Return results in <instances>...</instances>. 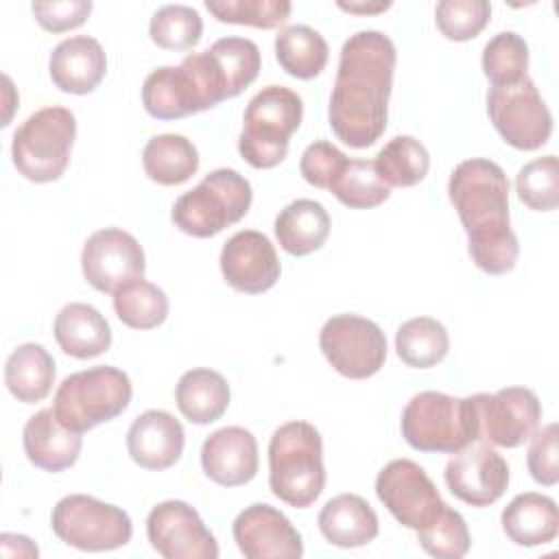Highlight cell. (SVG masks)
<instances>
[{
    "instance_id": "7dc6e473",
    "label": "cell",
    "mask_w": 559,
    "mask_h": 559,
    "mask_svg": "<svg viewBox=\"0 0 559 559\" xmlns=\"http://www.w3.org/2000/svg\"><path fill=\"white\" fill-rule=\"evenodd\" d=\"M391 2H376V4H360V2H338V9L349 11V13H380L386 11Z\"/></svg>"
},
{
    "instance_id": "7c38bea8",
    "label": "cell",
    "mask_w": 559,
    "mask_h": 559,
    "mask_svg": "<svg viewBox=\"0 0 559 559\" xmlns=\"http://www.w3.org/2000/svg\"><path fill=\"white\" fill-rule=\"evenodd\" d=\"M325 360L349 380L378 373L386 360V336L378 323L360 314H334L319 332Z\"/></svg>"
},
{
    "instance_id": "52a82bcc",
    "label": "cell",
    "mask_w": 559,
    "mask_h": 559,
    "mask_svg": "<svg viewBox=\"0 0 559 559\" xmlns=\"http://www.w3.org/2000/svg\"><path fill=\"white\" fill-rule=\"evenodd\" d=\"M133 395L129 376L111 365L70 373L59 384L52 411L72 432H87L127 411Z\"/></svg>"
},
{
    "instance_id": "74e56055",
    "label": "cell",
    "mask_w": 559,
    "mask_h": 559,
    "mask_svg": "<svg viewBox=\"0 0 559 559\" xmlns=\"http://www.w3.org/2000/svg\"><path fill=\"white\" fill-rule=\"evenodd\" d=\"M148 35L164 50H188L203 35V20L188 4H166L153 13Z\"/></svg>"
},
{
    "instance_id": "3957f363",
    "label": "cell",
    "mask_w": 559,
    "mask_h": 559,
    "mask_svg": "<svg viewBox=\"0 0 559 559\" xmlns=\"http://www.w3.org/2000/svg\"><path fill=\"white\" fill-rule=\"evenodd\" d=\"M227 85L210 50L190 52L179 66L153 70L142 85V105L157 120H177L216 107Z\"/></svg>"
},
{
    "instance_id": "9a60e30c",
    "label": "cell",
    "mask_w": 559,
    "mask_h": 559,
    "mask_svg": "<svg viewBox=\"0 0 559 559\" xmlns=\"http://www.w3.org/2000/svg\"><path fill=\"white\" fill-rule=\"evenodd\" d=\"M81 269L92 288L114 295L127 282L144 277L146 258L135 236L118 227H105L85 240Z\"/></svg>"
},
{
    "instance_id": "d6986e66",
    "label": "cell",
    "mask_w": 559,
    "mask_h": 559,
    "mask_svg": "<svg viewBox=\"0 0 559 559\" xmlns=\"http://www.w3.org/2000/svg\"><path fill=\"white\" fill-rule=\"evenodd\" d=\"M234 539L247 559H299L304 542L290 520L275 507L255 502L234 520Z\"/></svg>"
},
{
    "instance_id": "f1b7e54d",
    "label": "cell",
    "mask_w": 559,
    "mask_h": 559,
    "mask_svg": "<svg viewBox=\"0 0 559 559\" xmlns=\"http://www.w3.org/2000/svg\"><path fill=\"white\" fill-rule=\"evenodd\" d=\"M55 373L52 356L39 343H24L7 358L4 384L17 402L35 404L50 393Z\"/></svg>"
},
{
    "instance_id": "4fadbf2b",
    "label": "cell",
    "mask_w": 559,
    "mask_h": 559,
    "mask_svg": "<svg viewBox=\"0 0 559 559\" xmlns=\"http://www.w3.org/2000/svg\"><path fill=\"white\" fill-rule=\"evenodd\" d=\"M376 493L389 513L415 533L428 528L445 509L426 469L411 459L386 463L376 478Z\"/></svg>"
},
{
    "instance_id": "d590c367",
    "label": "cell",
    "mask_w": 559,
    "mask_h": 559,
    "mask_svg": "<svg viewBox=\"0 0 559 559\" xmlns=\"http://www.w3.org/2000/svg\"><path fill=\"white\" fill-rule=\"evenodd\" d=\"M218 63L225 85H227V98L238 96L242 90H247L260 74L262 57L255 41L247 37H223L216 39L207 48Z\"/></svg>"
},
{
    "instance_id": "ffe728a7",
    "label": "cell",
    "mask_w": 559,
    "mask_h": 559,
    "mask_svg": "<svg viewBox=\"0 0 559 559\" xmlns=\"http://www.w3.org/2000/svg\"><path fill=\"white\" fill-rule=\"evenodd\" d=\"M201 467L221 487H240L258 474L255 437L240 426L214 430L201 445Z\"/></svg>"
},
{
    "instance_id": "ac0fdd59",
    "label": "cell",
    "mask_w": 559,
    "mask_h": 559,
    "mask_svg": "<svg viewBox=\"0 0 559 559\" xmlns=\"http://www.w3.org/2000/svg\"><path fill=\"white\" fill-rule=\"evenodd\" d=\"M221 273L234 290L260 295L275 286L282 266L273 242L264 234L242 229L223 245Z\"/></svg>"
},
{
    "instance_id": "8fae6325",
    "label": "cell",
    "mask_w": 559,
    "mask_h": 559,
    "mask_svg": "<svg viewBox=\"0 0 559 559\" xmlns=\"http://www.w3.org/2000/svg\"><path fill=\"white\" fill-rule=\"evenodd\" d=\"M487 114L500 138L518 151H535L550 140L552 114L528 74L509 85H491Z\"/></svg>"
},
{
    "instance_id": "277c9868",
    "label": "cell",
    "mask_w": 559,
    "mask_h": 559,
    "mask_svg": "<svg viewBox=\"0 0 559 559\" xmlns=\"http://www.w3.org/2000/svg\"><path fill=\"white\" fill-rule=\"evenodd\" d=\"M269 487L282 502L306 509L325 487L323 441L308 421L280 426L269 441Z\"/></svg>"
},
{
    "instance_id": "5b68a950",
    "label": "cell",
    "mask_w": 559,
    "mask_h": 559,
    "mask_svg": "<svg viewBox=\"0 0 559 559\" xmlns=\"http://www.w3.org/2000/svg\"><path fill=\"white\" fill-rule=\"evenodd\" d=\"M402 437L413 450L454 454L478 441L474 395L454 397L441 391H421L402 411Z\"/></svg>"
},
{
    "instance_id": "83f0119b",
    "label": "cell",
    "mask_w": 559,
    "mask_h": 559,
    "mask_svg": "<svg viewBox=\"0 0 559 559\" xmlns=\"http://www.w3.org/2000/svg\"><path fill=\"white\" fill-rule=\"evenodd\" d=\"M175 402L179 413L197 426L212 424L223 417L229 406L227 380L207 367L186 371L175 389Z\"/></svg>"
},
{
    "instance_id": "ab89813d",
    "label": "cell",
    "mask_w": 559,
    "mask_h": 559,
    "mask_svg": "<svg viewBox=\"0 0 559 559\" xmlns=\"http://www.w3.org/2000/svg\"><path fill=\"white\" fill-rule=\"evenodd\" d=\"M518 199L535 212H552L559 203V164L555 155L524 164L515 177Z\"/></svg>"
},
{
    "instance_id": "6da1fadb",
    "label": "cell",
    "mask_w": 559,
    "mask_h": 559,
    "mask_svg": "<svg viewBox=\"0 0 559 559\" xmlns=\"http://www.w3.org/2000/svg\"><path fill=\"white\" fill-rule=\"evenodd\" d=\"M397 50L380 31H358L341 48L328 120L334 135L352 146L367 148L386 129Z\"/></svg>"
},
{
    "instance_id": "603a6c76",
    "label": "cell",
    "mask_w": 559,
    "mask_h": 559,
    "mask_svg": "<svg viewBox=\"0 0 559 559\" xmlns=\"http://www.w3.org/2000/svg\"><path fill=\"white\" fill-rule=\"evenodd\" d=\"M22 445L35 467L57 474L76 463L81 435L66 428L52 408H41L24 424Z\"/></svg>"
},
{
    "instance_id": "8d00e7d4",
    "label": "cell",
    "mask_w": 559,
    "mask_h": 559,
    "mask_svg": "<svg viewBox=\"0 0 559 559\" xmlns=\"http://www.w3.org/2000/svg\"><path fill=\"white\" fill-rule=\"evenodd\" d=\"M483 74L491 85H509L526 76L528 46L524 37L513 31L493 35L483 48Z\"/></svg>"
},
{
    "instance_id": "e575fe53",
    "label": "cell",
    "mask_w": 559,
    "mask_h": 559,
    "mask_svg": "<svg viewBox=\"0 0 559 559\" xmlns=\"http://www.w3.org/2000/svg\"><path fill=\"white\" fill-rule=\"evenodd\" d=\"M328 190L352 210H369L391 197V188L380 179L373 162L367 159H347Z\"/></svg>"
},
{
    "instance_id": "ee69618b",
    "label": "cell",
    "mask_w": 559,
    "mask_h": 559,
    "mask_svg": "<svg viewBox=\"0 0 559 559\" xmlns=\"http://www.w3.org/2000/svg\"><path fill=\"white\" fill-rule=\"evenodd\" d=\"M345 162H347V155L343 151H338L332 142L317 140V142L308 144L306 151L301 153L299 173L310 186L328 190L330 183L334 181V177L345 166Z\"/></svg>"
},
{
    "instance_id": "30bf717a",
    "label": "cell",
    "mask_w": 559,
    "mask_h": 559,
    "mask_svg": "<svg viewBox=\"0 0 559 559\" xmlns=\"http://www.w3.org/2000/svg\"><path fill=\"white\" fill-rule=\"evenodd\" d=\"M50 526L63 544L87 552L120 548L133 535V524L124 509L85 493L61 498L52 509Z\"/></svg>"
},
{
    "instance_id": "836d02e7",
    "label": "cell",
    "mask_w": 559,
    "mask_h": 559,
    "mask_svg": "<svg viewBox=\"0 0 559 559\" xmlns=\"http://www.w3.org/2000/svg\"><path fill=\"white\" fill-rule=\"evenodd\" d=\"M116 317L133 330H153L168 317V297L144 277L131 280L114 293Z\"/></svg>"
},
{
    "instance_id": "b9f144b4",
    "label": "cell",
    "mask_w": 559,
    "mask_h": 559,
    "mask_svg": "<svg viewBox=\"0 0 559 559\" xmlns=\"http://www.w3.org/2000/svg\"><path fill=\"white\" fill-rule=\"evenodd\" d=\"M417 542L430 557L437 559H461L472 546L465 518L448 504L428 528L417 531Z\"/></svg>"
},
{
    "instance_id": "1f68e13d",
    "label": "cell",
    "mask_w": 559,
    "mask_h": 559,
    "mask_svg": "<svg viewBox=\"0 0 559 559\" xmlns=\"http://www.w3.org/2000/svg\"><path fill=\"white\" fill-rule=\"evenodd\" d=\"M450 349L448 330L432 317H415L404 321L395 332V352L404 365L415 369L435 367Z\"/></svg>"
},
{
    "instance_id": "d6a6232c",
    "label": "cell",
    "mask_w": 559,
    "mask_h": 559,
    "mask_svg": "<svg viewBox=\"0 0 559 559\" xmlns=\"http://www.w3.org/2000/svg\"><path fill=\"white\" fill-rule=\"evenodd\" d=\"M373 166L389 188H411L424 181L428 175L430 155L413 135H395L380 148Z\"/></svg>"
},
{
    "instance_id": "2e32d148",
    "label": "cell",
    "mask_w": 559,
    "mask_h": 559,
    "mask_svg": "<svg viewBox=\"0 0 559 559\" xmlns=\"http://www.w3.org/2000/svg\"><path fill=\"white\" fill-rule=\"evenodd\" d=\"M445 485L454 498L469 507H489L509 487V465L491 443L472 441L445 463Z\"/></svg>"
},
{
    "instance_id": "d4e9b609",
    "label": "cell",
    "mask_w": 559,
    "mask_h": 559,
    "mask_svg": "<svg viewBox=\"0 0 559 559\" xmlns=\"http://www.w3.org/2000/svg\"><path fill=\"white\" fill-rule=\"evenodd\" d=\"M321 535L338 548H360L378 537L380 524L371 504L356 493H341L319 511Z\"/></svg>"
},
{
    "instance_id": "e0dca14e",
    "label": "cell",
    "mask_w": 559,
    "mask_h": 559,
    "mask_svg": "<svg viewBox=\"0 0 559 559\" xmlns=\"http://www.w3.org/2000/svg\"><path fill=\"white\" fill-rule=\"evenodd\" d=\"M146 537L166 559H216L218 544L194 507L183 500H164L146 518Z\"/></svg>"
},
{
    "instance_id": "5bb4252c",
    "label": "cell",
    "mask_w": 559,
    "mask_h": 559,
    "mask_svg": "<svg viewBox=\"0 0 559 559\" xmlns=\"http://www.w3.org/2000/svg\"><path fill=\"white\" fill-rule=\"evenodd\" d=\"M478 441L518 448L531 439L542 419V402L526 386H504L496 393L474 395Z\"/></svg>"
},
{
    "instance_id": "4dcf8cb0",
    "label": "cell",
    "mask_w": 559,
    "mask_h": 559,
    "mask_svg": "<svg viewBox=\"0 0 559 559\" xmlns=\"http://www.w3.org/2000/svg\"><path fill=\"white\" fill-rule=\"evenodd\" d=\"M330 48L323 35L306 24L286 26L275 35V59L295 79L310 81L328 66Z\"/></svg>"
},
{
    "instance_id": "7402d4cb",
    "label": "cell",
    "mask_w": 559,
    "mask_h": 559,
    "mask_svg": "<svg viewBox=\"0 0 559 559\" xmlns=\"http://www.w3.org/2000/svg\"><path fill=\"white\" fill-rule=\"evenodd\" d=\"M52 83L66 94L94 92L107 72V55L98 39L76 35L55 46L48 61Z\"/></svg>"
},
{
    "instance_id": "ba28073f",
    "label": "cell",
    "mask_w": 559,
    "mask_h": 559,
    "mask_svg": "<svg viewBox=\"0 0 559 559\" xmlns=\"http://www.w3.org/2000/svg\"><path fill=\"white\" fill-rule=\"evenodd\" d=\"M251 199L247 177L234 168H216L175 201L170 218L183 234L210 238L238 223L249 212Z\"/></svg>"
},
{
    "instance_id": "44dd1931",
    "label": "cell",
    "mask_w": 559,
    "mask_h": 559,
    "mask_svg": "<svg viewBox=\"0 0 559 559\" xmlns=\"http://www.w3.org/2000/svg\"><path fill=\"white\" fill-rule=\"evenodd\" d=\"M186 445V432L179 419L166 411H146L133 419L127 432V450L133 463L144 469L162 472L173 467Z\"/></svg>"
},
{
    "instance_id": "f546056e",
    "label": "cell",
    "mask_w": 559,
    "mask_h": 559,
    "mask_svg": "<svg viewBox=\"0 0 559 559\" xmlns=\"http://www.w3.org/2000/svg\"><path fill=\"white\" fill-rule=\"evenodd\" d=\"M142 166L151 181L159 186H179L199 170V151L186 135L162 133L146 142Z\"/></svg>"
},
{
    "instance_id": "f35d334b",
    "label": "cell",
    "mask_w": 559,
    "mask_h": 559,
    "mask_svg": "<svg viewBox=\"0 0 559 559\" xmlns=\"http://www.w3.org/2000/svg\"><path fill=\"white\" fill-rule=\"evenodd\" d=\"M205 9L223 24L277 28L293 11L288 0H205Z\"/></svg>"
},
{
    "instance_id": "7a4b0ae2",
    "label": "cell",
    "mask_w": 559,
    "mask_h": 559,
    "mask_svg": "<svg viewBox=\"0 0 559 559\" xmlns=\"http://www.w3.org/2000/svg\"><path fill=\"white\" fill-rule=\"evenodd\" d=\"M448 197L467 234L472 262L487 275L509 273L520 255L509 221V179L483 157L461 162L448 181Z\"/></svg>"
},
{
    "instance_id": "484cf974",
    "label": "cell",
    "mask_w": 559,
    "mask_h": 559,
    "mask_svg": "<svg viewBox=\"0 0 559 559\" xmlns=\"http://www.w3.org/2000/svg\"><path fill=\"white\" fill-rule=\"evenodd\" d=\"M504 535L524 548L548 544L559 533V509L552 498L535 491L515 496L500 515Z\"/></svg>"
},
{
    "instance_id": "8992f818",
    "label": "cell",
    "mask_w": 559,
    "mask_h": 559,
    "mask_svg": "<svg viewBox=\"0 0 559 559\" xmlns=\"http://www.w3.org/2000/svg\"><path fill=\"white\" fill-rule=\"evenodd\" d=\"M304 118L301 98L284 85L262 87L247 105L238 153L253 168H273L284 162L290 135Z\"/></svg>"
},
{
    "instance_id": "f6af8a7d",
    "label": "cell",
    "mask_w": 559,
    "mask_h": 559,
    "mask_svg": "<svg viewBox=\"0 0 559 559\" xmlns=\"http://www.w3.org/2000/svg\"><path fill=\"white\" fill-rule=\"evenodd\" d=\"M31 11L37 24L48 33H66L79 28L87 15L92 13L90 0H48V2H33Z\"/></svg>"
},
{
    "instance_id": "9c48e42d",
    "label": "cell",
    "mask_w": 559,
    "mask_h": 559,
    "mask_svg": "<svg viewBox=\"0 0 559 559\" xmlns=\"http://www.w3.org/2000/svg\"><path fill=\"white\" fill-rule=\"evenodd\" d=\"M74 138L76 118L70 109L57 105L37 109L13 133V166L28 181H57L70 164Z\"/></svg>"
},
{
    "instance_id": "4316f807",
    "label": "cell",
    "mask_w": 559,
    "mask_h": 559,
    "mask_svg": "<svg viewBox=\"0 0 559 559\" xmlns=\"http://www.w3.org/2000/svg\"><path fill=\"white\" fill-rule=\"evenodd\" d=\"M330 236V214L314 199L288 203L275 218V238L290 255H308L325 245Z\"/></svg>"
},
{
    "instance_id": "bcb514c9",
    "label": "cell",
    "mask_w": 559,
    "mask_h": 559,
    "mask_svg": "<svg viewBox=\"0 0 559 559\" xmlns=\"http://www.w3.org/2000/svg\"><path fill=\"white\" fill-rule=\"evenodd\" d=\"M0 550L4 557H37L39 555L37 546L28 537L13 535V533L0 535Z\"/></svg>"
},
{
    "instance_id": "cb8c5ba5",
    "label": "cell",
    "mask_w": 559,
    "mask_h": 559,
    "mask_svg": "<svg viewBox=\"0 0 559 559\" xmlns=\"http://www.w3.org/2000/svg\"><path fill=\"white\" fill-rule=\"evenodd\" d=\"M52 332L61 352L79 360L96 358L111 347V328L90 304L72 301L63 306L55 317Z\"/></svg>"
},
{
    "instance_id": "60d3db41",
    "label": "cell",
    "mask_w": 559,
    "mask_h": 559,
    "mask_svg": "<svg viewBox=\"0 0 559 559\" xmlns=\"http://www.w3.org/2000/svg\"><path fill=\"white\" fill-rule=\"evenodd\" d=\"M491 4L487 0H441L435 9V22L450 41H467L480 35L489 24Z\"/></svg>"
},
{
    "instance_id": "7bdbcfd3",
    "label": "cell",
    "mask_w": 559,
    "mask_h": 559,
    "mask_svg": "<svg viewBox=\"0 0 559 559\" xmlns=\"http://www.w3.org/2000/svg\"><path fill=\"white\" fill-rule=\"evenodd\" d=\"M526 465L535 483L552 487L559 480V428L546 424L531 435Z\"/></svg>"
}]
</instances>
